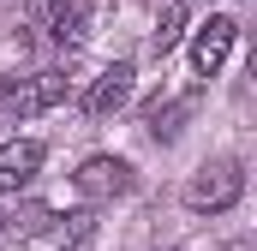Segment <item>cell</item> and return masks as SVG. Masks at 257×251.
<instances>
[{"label": "cell", "mask_w": 257, "mask_h": 251, "mask_svg": "<svg viewBox=\"0 0 257 251\" xmlns=\"http://www.w3.org/2000/svg\"><path fill=\"white\" fill-rule=\"evenodd\" d=\"M60 72H6L0 78V108L12 114V120H24V114H42L48 102H60Z\"/></svg>", "instance_id": "1"}, {"label": "cell", "mask_w": 257, "mask_h": 251, "mask_svg": "<svg viewBox=\"0 0 257 251\" xmlns=\"http://www.w3.org/2000/svg\"><path fill=\"white\" fill-rule=\"evenodd\" d=\"M132 84H138V72H132V60H114L108 72H102V78H96V90H90V102H84V108H90L96 120L120 114V108L132 102Z\"/></svg>", "instance_id": "5"}, {"label": "cell", "mask_w": 257, "mask_h": 251, "mask_svg": "<svg viewBox=\"0 0 257 251\" xmlns=\"http://www.w3.org/2000/svg\"><path fill=\"white\" fill-rule=\"evenodd\" d=\"M186 18H192V12H186V0H168V6H162V18H156V30H150V48H156V54H168V48L186 36Z\"/></svg>", "instance_id": "8"}, {"label": "cell", "mask_w": 257, "mask_h": 251, "mask_svg": "<svg viewBox=\"0 0 257 251\" xmlns=\"http://www.w3.org/2000/svg\"><path fill=\"white\" fill-rule=\"evenodd\" d=\"M36 168H42V144H36V138L0 144V191H24L36 180Z\"/></svg>", "instance_id": "6"}, {"label": "cell", "mask_w": 257, "mask_h": 251, "mask_svg": "<svg viewBox=\"0 0 257 251\" xmlns=\"http://www.w3.org/2000/svg\"><path fill=\"white\" fill-rule=\"evenodd\" d=\"M233 36H239V24H233V18H209V24L192 36V66L203 72V78H215V72L227 66V54H233Z\"/></svg>", "instance_id": "4"}, {"label": "cell", "mask_w": 257, "mask_h": 251, "mask_svg": "<svg viewBox=\"0 0 257 251\" xmlns=\"http://www.w3.org/2000/svg\"><path fill=\"white\" fill-rule=\"evenodd\" d=\"M239 191H245V174H239V162H209V168H197L192 186H186V203H192L197 215L209 209H233L239 203Z\"/></svg>", "instance_id": "2"}, {"label": "cell", "mask_w": 257, "mask_h": 251, "mask_svg": "<svg viewBox=\"0 0 257 251\" xmlns=\"http://www.w3.org/2000/svg\"><path fill=\"white\" fill-rule=\"evenodd\" d=\"M72 186L84 191V197H126L132 191V162H120V156H90L78 174H72Z\"/></svg>", "instance_id": "3"}, {"label": "cell", "mask_w": 257, "mask_h": 251, "mask_svg": "<svg viewBox=\"0 0 257 251\" xmlns=\"http://www.w3.org/2000/svg\"><path fill=\"white\" fill-rule=\"evenodd\" d=\"M42 30H48L60 48H78V42L90 36V6H84V0H60V6H54V18H48Z\"/></svg>", "instance_id": "7"}, {"label": "cell", "mask_w": 257, "mask_h": 251, "mask_svg": "<svg viewBox=\"0 0 257 251\" xmlns=\"http://www.w3.org/2000/svg\"><path fill=\"white\" fill-rule=\"evenodd\" d=\"M54 6H60V0H24V12H30V24H48V18H54Z\"/></svg>", "instance_id": "9"}]
</instances>
